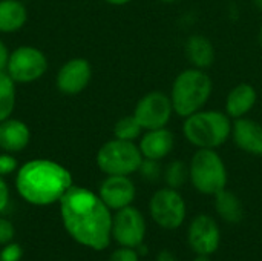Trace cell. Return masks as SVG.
Masks as SVG:
<instances>
[{
  "mask_svg": "<svg viewBox=\"0 0 262 261\" xmlns=\"http://www.w3.org/2000/svg\"><path fill=\"white\" fill-rule=\"evenodd\" d=\"M9 205V188L3 177H0V212H3Z\"/></svg>",
  "mask_w": 262,
  "mask_h": 261,
  "instance_id": "f1b7e54d",
  "label": "cell"
},
{
  "mask_svg": "<svg viewBox=\"0 0 262 261\" xmlns=\"http://www.w3.org/2000/svg\"><path fill=\"white\" fill-rule=\"evenodd\" d=\"M17 169V160L12 154L3 152L0 154V177L9 175Z\"/></svg>",
  "mask_w": 262,
  "mask_h": 261,
  "instance_id": "d4e9b609",
  "label": "cell"
},
{
  "mask_svg": "<svg viewBox=\"0 0 262 261\" xmlns=\"http://www.w3.org/2000/svg\"><path fill=\"white\" fill-rule=\"evenodd\" d=\"M253 2H255L256 8H258V9H259V11L262 12V0H253Z\"/></svg>",
  "mask_w": 262,
  "mask_h": 261,
  "instance_id": "836d02e7",
  "label": "cell"
},
{
  "mask_svg": "<svg viewBox=\"0 0 262 261\" xmlns=\"http://www.w3.org/2000/svg\"><path fill=\"white\" fill-rule=\"evenodd\" d=\"M21 258V248L14 243L5 245L2 254H0V261H18Z\"/></svg>",
  "mask_w": 262,
  "mask_h": 261,
  "instance_id": "484cf974",
  "label": "cell"
},
{
  "mask_svg": "<svg viewBox=\"0 0 262 261\" xmlns=\"http://www.w3.org/2000/svg\"><path fill=\"white\" fill-rule=\"evenodd\" d=\"M189 178V166L181 160L170 162L164 169V180L169 188L178 189L181 188Z\"/></svg>",
  "mask_w": 262,
  "mask_h": 261,
  "instance_id": "603a6c76",
  "label": "cell"
},
{
  "mask_svg": "<svg viewBox=\"0 0 262 261\" xmlns=\"http://www.w3.org/2000/svg\"><path fill=\"white\" fill-rule=\"evenodd\" d=\"M154 222L164 229H177L186 218V203L173 188L157 191L149 203Z\"/></svg>",
  "mask_w": 262,
  "mask_h": 261,
  "instance_id": "9c48e42d",
  "label": "cell"
},
{
  "mask_svg": "<svg viewBox=\"0 0 262 261\" xmlns=\"http://www.w3.org/2000/svg\"><path fill=\"white\" fill-rule=\"evenodd\" d=\"M183 135L198 149H215L223 146L232 135V120L226 111H198L186 117Z\"/></svg>",
  "mask_w": 262,
  "mask_h": 261,
  "instance_id": "277c9868",
  "label": "cell"
},
{
  "mask_svg": "<svg viewBox=\"0 0 262 261\" xmlns=\"http://www.w3.org/2000/svg\"><path fill=\"white\" fill-rule=\"evenodd\" d=\"M256 100V89L250 83H239L229 92L226 98V114L233 120L243 118L253 109Z\"/></svg>",
  "mask_w": 262,
  "mask_h": 261,
  "instance_id": "e0dca14e",
  "label": "cell"
},
{
  "mask_svg": "<svg viewBox=\"0 0 262 261\" xmlns=\"http://www.w3.org/2000/svg\"><path fill=\"white\" fill-rule=\"evenodd\" d=\"M157 261H177V260H175V257L172 255V252H169V251H161V252L158 254V257H157Z\"/></svg>",
  "mask_w": 262,
  "mask_h": 261,
  "instance_id": "4dcf8cb0",
  "label": "cell"
},
{
  "mask_svg": "<svg viewBox=\"0 0 262 261\" xmlns=\"http://www.w3.org/2000/svg\"><path fill=\"white\" fill-rule=\"evenodd\" d=\"M92 78V68L86 58L77 57L68 60L58 71L55 85L57 89L66 95H77L83 92Z\"/></svg>",
  "mask_w": 262,
  "mask_h": 261,
  "instance_id": "8fae6325",
  "label": "cell"
},
{
  "mask_svg": "<svg viewBox=\"0 0 262 261\" xmlns=\"http://www.w3.org/2000/svg\"><path fill=\"white\" fill-rule=\"evenodd\" d=\"M175 146V137L172 131L167 128H158L146 131V134L140 138V151L143 154V158L149 160H163L166 158Z\"/></svg>",
  "mask_w": 262,
  "mask_h": 261,
  "instance_id": "9a60e30c",
  "label": "cell"
},
{
  "mask_svg": "<svg viewBox=\"0 0 262 261\" xmlns=\"http://www.w3.org/2000/svg\"><path fill=\"white\" fill-rule=\"evenodd\" d=\"M233 143L250 155L262 157V125L256 120L243 117L232 123Z\"/></svg>",
  "mask_w": 262,
  "mask_h": 261,
  "instance_id": "5bb4252c",
  "label": "cell"
},
{
  "mask_svg": "<svg viewBox=\"0 0 262 261\" xmlns=\"http://www.w3.org/2000/svg\"><path fill=\"white\" fill-rule=\"evenodd\" d=\"M60 212L66 231L75 242L95 251L109 246L112 215L100 195L72 185L60 198Z\"/></svg>",
  "mask_w": 262,
  "mask_h": 261,
  "instance_id": "6da1fadb",
  "label": "cell"
},
{
  "mask_svg": "<svg viewBox=\"0 0 262 261\" xmlns=\"http://www.w3.org/2000/svg\"><path fill=\"white\" fill-rule=\"evenodd\" d=\"M144 129L141 128V125L138 123V120L132 115H126L123 118H120L115 126H114V135L115 138H120V140H126V142H135L141 132Z\"/></svg>",
  "mask_w": 262,
  "mask_h": 261,
  "instance_id": "7402d4cb",
  "label": "cell"
},
{
  "mask_svg": "<svg viewBox=\"0 0 262 261\" xmlns=\"http://www.w3.org/2000/svg\"><path fill=\"white\" fill-rule=\"evenodd\" d=\"M173 114L170 95L161 91H152L143 95L134 109V117L144 131L166 128Z\"/></svg>",
  "mask_w": 262,
  "mask_h": 261,
  "instance_id": "ba28073f",
  "label": "cell"
},
{
  "mask_svg": "<svg viewBox=\"0 0 262 261\" xmlns=\"http://www.w3.org/2000/svg\"><path fill=\"white\" fill-rule=\"evenodd\" d=\"M103 2L107 3V5H112V6H124L132 0H103Z\"/></svg>",
  "mask_w": 262,
  "mask_h": 261,
  "instance_id": "1f68e13d",
  "label": "cell"
},
{
  "mask_svg": "<svg viewBox=\"0 0 262 261\" xmlns=\"http://www.w3.org/2000/svg\"><path fill=\"white\" fill-rule=\"evenodd\" d=\"M9 49L6 48V45L0 40V72L6 71L8 62H9Z\"/></svg>",
  "mask_w": 262,
  "mask_h": 261,
  "instance_id": "f546056e",
  "label": "cell"
},
{
  "mask_svg": "<svg viewBox=\"0 0 262 261\" xmlns=\"http://www.w3.org/2000/svg\"><path fill=\"white\" fill-rule=\"evenodd\" d=\"M112 235L124 248L141 246L146 235V223L141 212L132 206L118 209L112 218Z\"/></svg>",
  "mask_w": 262,
  "mask_h": 261,
  "instance_id": "30bf717a",
  "label": "cell"
},
{
  "mask_svg": "<svg viewBox=\"0 0 262 261\" xmlns=\"http://www.w3.org/2000/svg\"><path fill=\"white\" fill-rule=\"evenodd\" d=\"M48 69L46 55L34 46H18L9 55L8 75L15 83H31L45 75Z\"/></svg>",
  "mask_w": 262,
  "mask_h": 261,
  "instance_id": "52a82bcc",
  "label": "cell"
},
{
  "mask_svg": "<svg viewBox=\"0 0 262 261\" xmlns=\"http://www.w3.org/2000/svg\"><path fill=\"white\" fill-rule=\"evenodd\" d=\"M141 163L143 154L134 142L114 138L97 152V165L106 175H130L138 172Z\"/></svg>",
  "mask_w": 262,
  "mask_h": 261,
  "instance_id": "8992f818",
  "label": "cell"
},
{
  "mask_svg": "<svg viewBox=\"0 0 262 261\" xmlns=\"http://www.w3.org/2000/svg\"><path fill=\"white\" fill-rule=\"evenodd\" d=\"M14 226L9 220L0 217V245H8L14 238Z\"/></svg>",
  "mask_w": 262,
  "mask_h": 261,
  "instance_id": "4316f807",
  "label": "cell"
},
{
  "mask_svg": "<svg viewBox=\"0 0 262 261\" xmlns=\"http://www.w3.org/2000/svg\"><path fill=\"white\" fill-rule=\"evenodd\" d=\"M190 248L198 255H210L220 246V229L209 215H198L192 220L187 232Z\"/></svg>",
  "mask_w": 262,
  "mask_h": 261,
  "instance_id": "7c38bea8",
  "label": "cell"
},
{
  "mask_svg": "<svg viewBox=\"0 0 262 261\" xmlns=\"http://www.w3.org/2000/svg\"><path fill=\"white\" fill-rule=\"evenodd\" d=\"M15 108V82L6 71L0 72V122L11 117Z\"/></svg>",
  "mask_w": 262,
  "mask_h": 261,
  "instance_id": "44dd1931",
  "label": "cell"
},
{
  "mask_svg": "<svg viewBox=\"0 0 262 261\" xmlns=\"http://www.w3.org/2000/svg\"><path fill=\"white\" fill-rule=\"evenodd\" d=\"M215 208L220 217L227 223H238L243 220L244 209L241 200L227 189H223L215 194Z\"/></svg>",
  "mask_w": 262,
  "mask_h": 261,
  "instance_id": "ffe728a7",
  "label": "cell"
},
{
  "mask_svg": "<svg viewBox=\"0 0 262 261\" xmlns=\"http://www.w3.org/2000/svg\"><path fill=\"white\" fill-rule=\"evenodd\" d=\"M71 186V172L61 165L43 158L25 163L15 178V188L20 197L38 206L60 202Z\"/></svg>",
  "mask_w": 262,
  "mask_h": 261,
  "instance_id": "7a4b0ae2",
  "label": "cell"
},
{
  "mask_svg": "<svg viewBox=\"0 0 262 261\" xmlns=\"http://www.w3.org/2000/svg\"><path fill=\"white\" fill-rule=\"evenodd\" d=\"M184 52L193 68L207 69L215 62L213 43L206 35L201 34H193L187 38L184 45Z\"/></svg>",
  "mask_w": 262,
  "mask_h": 261,
  "instance_id": "ac0fdd59",
  "label": "cell"
},
{
  "mask_svg": "<svg viewBox=\"0 0 262 261\" xmlns=\"http://www.w3.org/2000/svg\"><path fill=\"white\" fill-rule=\"evenodd\" d=\"M258 40H259V43H261V46H262V25H261V28H259V34H258Z\"/></svg>",
  "mask_w": 262,
  "mask_h": 261,
  "instance_id": "e575fe53",
  "label": "cell"
},
{
  "mask_svg": "<svg viewBox=\"0 0 262 261\" xmlns=\"http://www.w3.org/2000/svg\"><path fill=\"white\" fill-rule=\"evenodd\" d=\"M195 261H210L209 260V255H198Z\"/></svg>",
  "mask_w": 262,
  "mask_h": 261,
  "instance_id": "d6a6232c",
  "label": "cell"
},
{
  "mask_svg": "<svg viewBox=\"0 0 262 261\" xmlns=\"http://www.w3.org/2000/svg\"><path fill=\"white\" fill-rule=\"evenodd\" d=\"M138 172H140L141 177L146 178L147 182H155V180H158L160 175H161V166H160L158 160L143 158V163H141Z\"/></svg>",
  "mask_w": 262,
  "mask_h": 261,
  "instance_id": "cb8c5ba5",
  "label": "cell"
},
{
  "mask_svg": "<svg viewBox=\"0 0 262 261\" xmlns=\"http://www.w3.org/2000/svg\"><path fill=\"white\" fill-rule=\"evenodd\" d=\"M29 140L31 131L25 122L11 117L0 122V149L3 152H20L28 146Z\"/></svg>",
  "mask_w": 262,
  "mask_h": 261,
  "instance_id": "2e32d148",
  "label": "cell"
},
{
  "mask_svg": "<svg viewBox=\"0 0 262 261\" xmlns=\"http://www.w3.org/2000/svg\"><path fill=\"white\" fill-rule=\"evenodd\" d=\"M189 178L198 192L215 195L226 189L227 169L215 149H198L189 165Z\"/></svg>",
  "mask_w": 262,
  "mask_h": 261,
  "instance_id": "5b68a950",
  "label": "cell"
},
{
  "mask_svg": "<svg viewBox=\"0 0 262 261\" xmlns=\"http://www.w3.org/2000/svg\"><path fill=\"white\" fill-rule=\"evenodd\" d=\"M28 11L20 0H0V32L9 34L23 28Z\"/></svg>",
  "mask_w": 262,
  "mask_h": 261,
  "instance_id": "d6986e66",
  "label": "cell"
},
{
  "mask_svg": "<svg viewBox=\"0 0 262 261\" xmlns=\"http://www.w3.org/2000/svg\"><path fill=\"white\" fill-rule=\"evenodd\" d=\"M100 198L109 209H123L130 206L135 198V185L129 175H107V178L100 185Z\"/></svg>",
  "mask_w": 262,
  "mask_h": 261,
  "instance_id": "4fadbf2b",
  "label": "cell"
},
{
  "mask_svg": "<svg viewBox=\"0 0 262 261\" xmlns=\"http://www.w3.org/2000/svg\"><path fill=\"white\" fill-rule=\"evenodd\" d=\"M163 3H175V2H180V0H160Z\"/></svg>",
  "mask_w": 262,
  "mask_h": 261,
  "instance_id": "d590c367",
  "label": "cell"
},
{
  "mask_svg": "<svg viewBox=\"0 0 262 261\" xmlns=\"http://www.w3.org/2000/svg\"><path fill=\"white\" fill-rule=\"evenodd\" d=\"M213 91L210 75L200 68H187L181 71L170 89V100L173 112L183 118L201 111L209 102Z\"/></svg>",
  "mask_w": 262,
  "mask_h": 261,
  "instance_id": "3957f363",
  "label": "cell"
},
{
  "mask_svg": "<svg viewBox=\"0 0 262 261\" xmlns=\"http://www.w3.org/2000/svg\"><path fill=\"white\" fill-rule=\"evenodd\" d=\"M109 261H138V254L132 249V248H121V249H117L112 255Z\"/></svg>",
  "mask_w": 262,
  "mask_h": 261,
  "instance_id": "83f0119b",
  "label": "cell"
}]
</instances>
